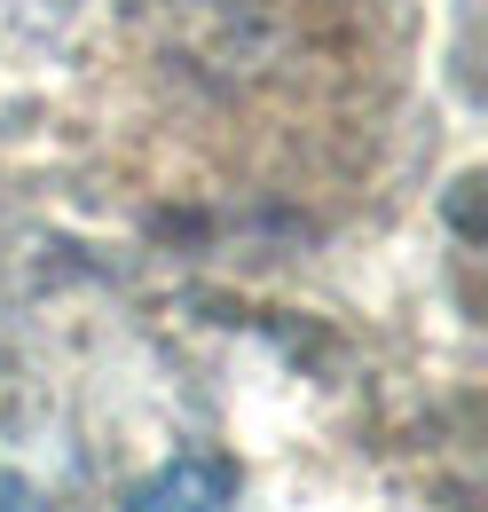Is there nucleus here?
Returning <instances> with one entry per match:
<instances>
[{
    "instance_id": "f257e3e1",
    "label": "nucleus",
    "mask_w": 488,
    "mask_h": 512,
    "mask_svg": "<svg viewBox=\"0 0 488 512\" xmlns=\"http://www.w3.org/2000/svg\"><path fill=\"white\" fill-rule=\"evenodd\" d=\"M126 512H244V489H237L229 465L189 457V465H166L158 481H142Z\"/></svg>"
}]
</instances>
